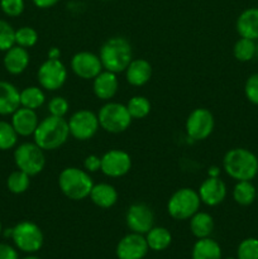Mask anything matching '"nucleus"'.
Returning a JSON list of instances; mask_svg holds the SVG:
<instances>
[{"label":"nucleus","mask_w":258,"mask_h":259,"mask_svg":"<svg viewBox=\"0 0 258 259\" xmlns=\"http://www.w3.org/2000/svg\"><path fill=\"white\" fill-rule=\"evenodd\" d=\"M126 81L131 83L132 86L136 88H141V86L146 85L152 77V66L144 58H137V60H132L129 66L125 70Z\"/></svg>","instance_id":"obj_21"},{"label":"nucleus","mask_w":258,"mask_h":259,"mask_svg":"<svg viewBox=\"0 0 258 259\" xmlns=\"http://www.w3.org/2000/svg\"><path fill=\"white\" fill-rule=\"evenodd\" d=\"M255 52H257L255 42L252 39H248V38L240 37L233 47V55L240 62H248V61L253 60Z\"/></svg>","instance_id":"obj_29"},{"label":"nucleus","mask_w":258,"mask_h":259,"mask_svg":"<svg viewBox=\"0 0 258 259\" xmlns=\"http://www.w3.org/2000/svg\"><path fill=\"white\" fill-rule=\"evenodd\" d=\"M71 68L77 77L82 80H94L103 71V65L98 55L82 51L72 57Z\"/></svg>","instance_id":"obj_15"},{"label":"nucleus","mask_w":258,"mask_h":259,"mask_svg":"<svg viewBox=\"0 0 258 259\" xmlns=\"http://www.w3.org/2000/svg\"><path fill=\"white\" fill-rule=\"evenodd\" d=\"M228 259H233V258H228Z\"/></svg>","instance_id":"obj_48"},{"label":"nucleus","mask_w":258,"mask_h":259,"mask_svg":"<svg viewBox=\"0 0 258 259\" xmlns=\"http://www.w3.org/2000/svg\"><path fill=\"white\" fill-rule=\"evenodd\" d=\"M38 42V33L32 27H20L15 30V45L23 48H30Z\"/></svg>","instance_id":"obj_33"},{"label":"nucleus","mask_w":258,"mask_h":259,"mask_svg":"<svg viewBox=\"0 0 258 259\" xmlns=\"http://www.w3.org/2000/svg\"><path fill=\"white\" fill-rule=\"evenodd\" d=\"M244 94L248 101L258 105V72L253 73L247 78L244 85Z\"/></svg>","instance_id":"obj_38"},{"label":"nucleus","mask_w":258,"mask_h":259,"mask_svg":"<svg viewBox=\"0 0 258 259\" xmlns=\"http://www.w3.org/2000/svg\"><path fill=\"white\" fill-rule=\"evenodd\" d=\"M148 250V244L143 234L129 233L119 240L115 254L118 259H144Z\"/></svg>","instance_id":"obj_14"},{"label":"nucleus","mask_w":258,"mask_h":259,"mask_svg":"<svg viewBox=\"0 0 258 259\" xmlns=\"http://www.w3.org/2000/svg\"><path fill=\"white\" fill-rule=\"evenodd\" d=\"M238 34L242 38L258 39V8H248L243 10L235 23Z\"/></svg>","instance_id":"obj_20"},{"label":"nucleus","mask_w":258,"mask_h":259,"mask_svg":"<svg viewBox=\"0 0 258 259\" xmlns=\"http://www.w3.org/2000/svg\"><path fill=\"white\" fill-rule=\"evenodd\" d=\"M91 201L101 209H110L118 201V192L115 187L109 184L94 185L90 192Z\"/></svg>","instance_id":"obj_23"},{"label":"nucleus","mask_w":258,"mask_h":259,"mask_svg":"<svg viewBox=\"0 0 258 259\" xmlns=\"http://www.w3.org/2000/svg\"><path fill=\"white\" fill-rule=\"evenodd\" d=\"M14 162L18 169L25 172L28 176H35L45 169V151L34 142L33 143L27 142L15 148Z\"/></svg>","instance_id":"obj_7"},{"label":"nucleus","mask_w":258,"mask_h":259,"mask_svg":"<svg viewBox=\"0 0 258 259\" xmlns=\"http://www.w3.org/2000/svg\"><path fill=\"white\" fill-rule=\"evenodd\" d=\"M125 222L132 233L146 235L154 227V214L148 205L137 202L129 206L125 214Z\"/></svg>","instance_id":"obj_12"},{"label":"nucleus","mask_w":258,"mask_h":259,"mask_svg":"<svg viewBox=\"0 0 258 259\" xmlns=\"http://www.w3.org/2000/svg\"><path fill=\"white\" fill-rule=\"evenodd\" d=\"M132 158L121 149H111L101 157L100 171L111 179L123 177L131 171Z\"/></svg>","instance_id":"obj_13"},{"label":"nucleus","mask_w":258,"mask_h":259,"mask_svg":"<svg viewBox=\"0 0 258 259\" xmlns=\"http://www.w3.org/2000/svg\"><path fill=\"white\" fill-rule=\"evenodd\" d=\"M190 230L197 239L209 238L214 232V219L207 212L197 211L190 218Z\"/></svg>","instance_id":"obj_25"},{"label":"nucleus","mask_w":258,"mask_h":259,"mask_svg":"<svg viewBox=\"0 0 258 259\" xmlns=\"http://www.w3.org/2000/svg\"><path fill=\"white\" fill-rule=\"evenodd\" d=\"M99 119L95 113L88 109H82L71 115L68 119L70 136L77 141H89L99 131Z\"/></svg>","instance_id":"obj_9"},{"label":"nucleus","mask_w":258,"mask_h":259,"mask_svg":"<svg viewBox=\"0 0 258 259\" xmlns=\"http://www.w3.org/2000/svg\"><path fill=\"white\" fill-rule=\"evenodd\" d=\"M126 109H128L129 114L133 119H143L151 111V103L144 96L137 95L129 99L128 104H126Z\"/></svg>","instance_id":"obj_31"},{"label":"nucleus","mask_w":258,"mask_h":259,"mask_svg":"<svg viewBox=\"0 0 258 259\" xmlns=\"http://www.w3.org/2000/svg\"><path fill=\"white\" fill-rule=\"evenodd\" d=\"M207 175H209V177H219L220 175V168L219 167H210L209 171H207Z\"/></svg>","instance_id":"obj_43"},{"label":"nucleus","mask_w":258,"mask_h":259,"mask_svg":"<svg viewBox=\"0 0 258 259\" xmlns=\"http://www.w3.org/2000/svg\"><path fill=\"white\" fill-rule=\"evenodd\" d=\"M215 126V120L212 114L205 108H197L187 116L186 128L187 136L194 141H204L212 133Z\"/></svg>","instance_id":"obj_11"},{"label":"nucleus","mask_w":258,"mask_h":259,"mask_svg":"<svg viewBox=\"0 0 258 259\" xmlns=\"http://www.w3.org/2000/svg\"><path fill=\"white\" fill-rule=\"evenodd\" d=\"M18 142V134L12 123L0 120V151L14 148Z\"/></svg>","instance_id":"obj_32"},{"label":"nucleus","mask_w":258,"mask_h":259,"mask_svg":"<svg viewBox=\"0 0 258 259\" xmlns=\"http://www.w3.org/2000/svg\"><path fill=\"white\" fill-rule=\"evenodd\" d=\"M223 168L235 181H252L258 175V157L247 148H233L225 153Z\"/></svg>","instance_id":"obj_1"},{"label":"nucleus","mask_w":258,"mask_h":259,"mask_svg":"<svg viewBox=\"0 0 258 259\" xmlns=\"http://www.w3.org/2000/svg\"><path fill=\"white\" fill-rule=\"evenodd\" d=\"M199 192L190 187L177 190L167 202V211L175 220H189L200 209Z\"/></svg>","instance_id":"obj_5"},{"label":"nucleus","mask_w":258,"mask_h":259,"mask_svg":"<svg viewBox=\"0 0 258 259\" xmlns=\"http://www.w3.org/2000/svg\"><path fill=\"white\" fill-rule=\"evenodd\" d=\"M15 45V29L7 22L0 19V51L7 52Z\"/></svg>","instance_id":"obj_35"},{"label":"nucleus","mask_w":258,"mask_h":259,"mask_svg":"<svg viewBox=\"0 0 258 259\" xmlns=\"http://www.w3.org/2000/svg\"><path fill=\"white\" fill-rule=\"evenodd\" d=\"M37 77L40 88L48 91H56L65 85L67 80V70L60 58H48L38 68Z\"/></svg>","instance_id":"obj_10"},{"label":"nucleus","mask_w":258,"mask_h":259,"mask_svg":"<svg viewBox=\"0 0 258 259\" xmlns=\"http://www.w3.org/2000/svg\"><path fill=\"white\" fill-rule=\"evenodd\" d=\"M237 259H258V239L247 238L237 248Z\"/></svg>","instance_id":"obj_34"},{"label":"nucleus","mask_w":258,"mask_h":259,"mask_svg":"<svg viewBox=\"0 0 258 259\" xmlns=\"http://www.w3.org/2000/svg\"><path fill=\"white\" fill-rule=\"evenodd\" d=\"M39 120L35 110L20 106L12 114V125L18 136L29 137L33 136L37 129Z\"/></svg>","instance_id":"obj_17"},{"label":"nucleus","mask_w":258,"mask_h":259,"mask_svg":"<svg viewBox=\"0 0 258 259\" xmlns=\"http://www.w3.org/2000/svg\"><path fill=\"white\" fill-rule=\"evenodd\" d=\"M222 257L219 243L210 237L197 239L191 250V259H222Z\"/></svg>","instance_id":"obj_24"},{"label":"nucleus","mask_w":258,"mask_h":259,"mask_svg":"<svg viewBox=\"0 0 258 259\" xmlns=\"http://www.w3.org/2000/svg\"><path fill=\"white\" fill-rule=\"evenodd\" d=\"M60 50L56 47H52L50 51H48V58H52V60H58L60 58Z\"/></svg>","instance_id":"obj_42"},{"label":"nucleus","mask_w":258,"mask_h":259,"mask_svg":"<svg viewBox=\"0 0 258 259\" xmlns=\"http://www.w3.org/2000/svg\"><path fill=\"white\" fill-rule=\"evenodd\" d=\"M32 2L39 9H48V8L55 7L60 0H32Z\"/></svg>","instance_id":"obj_41"},{"label":"nucleus","mask_w":258,"mask_h":259,"mask_svg":"<svg viewBox=\"0 0 258 259\" xmlns=\"http://www.w3.org/2000/svg\"><path fill=\"white\" fill-rule=\"evenodd\" d=\"M3 232V225H2V222H0V234H2Z\"/></svg>","instance_id":"obj_45"},{"label":"nucleus","mask_w":258,"mask_h":259,"mask_svg":"<svg viewBox=\"0 0 258 259\" xmlns=\"http://www.w3.org/2000/svg\"><path fill=\"white\" fill-rule=\"evenodd\" d=\"M257 199H258V189H257Z\"/></svg>","instance_id":"obj_46"},{"label":"nucleus","mask_w":258,"mask_h":259,"mask_svg":"<svg viewBox=\"0 0 258 259\" xmlns=\"http://www.w3.org/2000/svg\"><path fill=\"white\" fill-rule=\"evenodd\" d=\"M103 2H108V0H103Z\"/></svg>","instance_id":"obj_47"},{"label":"nucleus","mask_w":258,"mask_h":259,"mask_svg":"<svg viewBox=\"0 0 258 259\" xmlns=\"http://www.w3.org/2000/svg\"><path fill=\"white\" fill-rule=\"evenodd\" d=\"M100 128L108 133H123L131 126L133 118L129 114L126 105L119 103H106L98 113Z\"/></svg>","instance_id":"obj_6"},{"label":"nucleus","mask_w":258,"mask_h":259,"mask_svg":"<svg viewBox=\"0 0 258 259\" xmlns=\"http://www.w3.org/2000/svg\"><path fill=\"white\" fill-rule=\"evenodd\" d=\"M100 57L103 68L110 72H124L133 60V51L129 40L124 37L109 38L100 48Z\"/></svg>","instance_id":"obj_3"},{"label":"nucleus","mask_w":258,"mask_h":259,"mask_svg":"<svg viewBox=\"0 0 258 259\" xmlns=\"http://www.w3.org/2000/svg\"><path fill=\"white\" fill-rule=\"evenodd\" d=\"M22 259H40V258L35 257V255H27V257H24V258H22Z\"/></svg>","instance_id":"obj_44"},{"label":"nucleus","mask_w":258,"mask_h":259,"mask_svg":"<svg viewBox=\"0 0 258 259\" xmlns=\"http://www.w3.org/2000/svg\"><path fill=\"white\" fill-rule=\"evenodd\" d=\"M68 109H70V104L62 96H55L48 103V111L52 116L65 118L66 114L68 113Z\"/></svg>","instance_id":"obj_36"},{"label":"nucleus","mask_w":258,"mask_h":259,"mask_svg":"<svg viewBox=\"0 0 258 259\" xmlns=\"http://www.w3.org/2000/svg\"><path fill=\"white\" fill-rule=\"evenodd\" d=\"M0 259H19V257L15 248L5 243H0Z\"/></svg>","instance_id":"obj_40"},{"label":"nucleus","mask_w":258,"mask_h":259,"mask_svg":"<svg viewBox=\"0 0 258 259\" xmlns=\"http://www.w3.org/2000/svg\"><path fill=\"white\" fill-rule=\"evenodd\" d=\"M233 199L240 206H249L257 199V189L250 181H237L233 189Z\"/></svg>","instance_id":"obj_27"},{"label":"nucleus","mask_w":258,"mask_h":259,"mask_svg":"<svg viewBox=\"0 0 258 259\" xmlns=\"http://www.w3.org/2000/svg\"><path fill=\"white\" fill-rule=\"evenodd\" d=\"M101 167V157L95 156V154H90L83 161V168L88 172H96L99 171Z\"/></svg>","instance_id":"obj_39"},{"label":"nucleus","mask_w":258,"mask_h":259,"mask_svg":"<svg viewBox=\"0 0 258 259\" xmlns=\"http://www.w3.org/2000/svg\"><path fill=\"white\" fill-rule=\"evenodd\" d=\"M12 239L18 249L28 253V254L38 252L43 247V242H45V237H43L40 228L28 220L18 223L13 228Z\"/></svg>","instance_id":"obj_8"},{"label":"nucleus","mask_w":258,"mask_h":259,"mask_svg":"<svg viewBox=\"0 0 258 259\" xmlns=\"http://www.w3.org/2000/svg\"><path fill=\"white\" fill-rule=\"evenodd\" d=\"M20 108V91L8 81H0V115H12Z\"/></svg>","instance_id":"obj_22"},{"label":"nucleus","mask_w":258,"mask_h":259,"mask_svg":"<svg viewBox=\"0 0 258 259\" xmlns=\"http://www.w3.org/2000/svg\"><path fill=\"white\" fill-rule=\"evenodd\" d=\"M119 89V81L116 77V73L110 71H101L93 82L94 94L98 99L104 101H108L115 96Z\"/></svg>","instance_id":"obj_18"},{"label":"nucleus","mask_w":258,"mask_h":259,"mask_svg":"<svg viewBox=\"0 0 258 259\" xmlns=\"http://www.w3.org/2000/svg\"><path fill=\"white\" fill-rule=\"evenodd\" d=\"M24 0H0V9L8 17H19L24 12Z\"/></svg>","instance_id":"obj_37"},{"label":"nucleus","mask_w":258,"mask_h":259,"mask_svg":"<svg viewBox=\"0 0 258 259\" xmlns=\"http://www.w3.org/2000/svg\"><path fill=\"white\" fill-rule=\"evenodd\" d=\"M29 53L27 48L14 45L5 52L3 65L10 75H20L29 65Z\"/></svg>","instance_id":"obj_19"},{"label":"nucleus","mask_w":258,"mask_h":259,"mask_svg":"<svg viewBox=\"0 0 258 259\" xmlns=\"http://www.w3.org/2000/svg\"><path fill=\"white\" fill-rule=\"evenodd\" d=\"M29 177L30 176H28L25 172L20 171V169L12 172L7 180L8 190L14 195L24 194L30 185Z\"/></svg>","instance_id":"obj_30"},{"label":"nucleus","mask_w":258,"mask_h":259,"mask_svg":"<svg viewBox=\"0 0 258 259\" xmlns=\"http://www.w3.org/2000/svg\"><path fill=\"white\" fill-rule=\"evenodd\" d=\"M201 202L207 206H218L227 197V185L220 177H207L199 187Z\"/></svg>","instance_id":"obj_16"},{"label":"nucleus","mask_w":258,"mask_h":259,"mask_svg":"<svg viewBox=\"0 0 258 259\" xmlns=\"http://www.w3.org/2000/svg\"><path fill=\"white\" fill-rule=\"evenodd\" d=\"M46 95L43 90L38 86H28L20 91V106L28 109L40 108L45 104Z\"/></svg>","instance_id":"obj_28"},{"label":"nucleus","mask_w":258,"mask_h":259,"mask_svg":"<svg viewBox=\"0 0 258 259\" xmlns=\"http://www.w3.org/2000/svg\"><path fill=\"white\" fill-rule=\"evenodd\" d=\"M68 136V121L65 118L50 115L39 121L33 138L43 151H55L67 142Z\"/></svg>","instance_id":"obj_2"},{"label":"nucleus","mask_w":258,"mask_h":259,"mask_svg":"<svg viewBox=\"0 0 258 259\" xmlns=\"http://www.w3.org/2000/svg\"><path fill=\"white\" fill-rule=\"evenodd\" d=\"M94 182L88 171L77 167H67L58 176L61 192L73 201H81L90 196Z\"/></svg>","instance_id":"obj_4"},{"label":"nucleus","mask_w":258,"mask_h":259,"mask_svg":"<svg viewBox=\"0 0 258 259\" xmlns=\"http://www.w3.org/2000/svg\"><path fill=\"white\" fill-rule=\"evenodd\" d=\"M144 237H146L148 248L153 252L166 250L172 243L171 233L163 227H153Z\"/></svg>","instance_id":"obj_26"}]
</instances>
